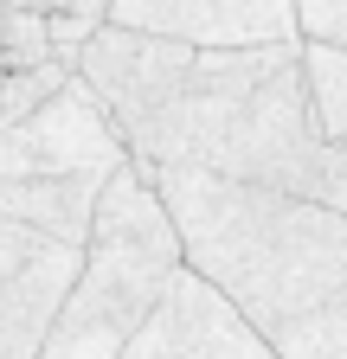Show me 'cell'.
I'll return each instance as SVG.
<instances>
[{
	"mask_svg": "<svg viewBox=\"0 0 347 359\" xmlns=\"http://www.w3.org/2000/svg\"><path fill=\"white\" fill-rule=\"evenodd\" d=\"M77 71L110 103L136 161L322 193L328 142L309 109L302 39L199 45L181 32L97 20L77 45Z\"/></svg>",
	"mask_w": 347,
	"mask_h": 359,
	"instance_id": "cell-1",
	"label": "cell"
},
{
	"mask_svg": "<svg viewBox=\"0 0 347 359\" xmlns=\"http://www.w3.org/2000/svg\"><path fill=\"white\" fill-rule=\"evenodd\" d=\"M187 263L206 269L283 359H347V205L199 167H148Z\"/></svg>",
	"mask_w": 347,
	"mask_h": 359,
	"instance_id": "cell-2",
	"label": "cell"
},
{
	"mask_svg": "<svg viewBox=\"0 0 347 359\" xmlns=\"http://www.w3.org/2000/svg\"><path fill=\"white\" fill-rule=\"evenodd\" d=\"M181 269H187L181 224H174L161 187L142 173V161L129 154L103 180L84 269H77L39 359H122Z\"/></svg>",
	"mask_w": 347,
	"mask_h": 359,
	"instance_id": "cell-3",
	"label": "cell"
},
{
	"mask_svg": "<svg viewBox=\"0 0 347 359\" xmlns=\"http://www.w3.org/2000/svg\"><path fill=\"white\" fill-rule=\"evenodd\" d=\"M129 142L84 71H71L32 116L0 128V173H116Z\"/></svg>",
	"mask_w": 347,
	"mask_h": 359,
	"instance_id": "cell-4",
	"label": "cell"
},
{
	"mask_svg": "<svg viewBox=\"0 0 347 359\" xmlns=\"http://www.w3.org/2000/svg\"><path fill=\"white\" fill-rule=\"evenodd\" d=\"M122 359H283L264 327L206 276V269H181L142 321V334L129 340Z\"/></svg>",
	"mask_w": 347,
	"mask_h": 359,
	"instance_id": "cell-5",
	"label": "cell"
},
{
	"mask_svg": "<svg viewBox=\"0 0 347 359\" xmlns=\"http://www.w3.org/2000/svg\"><path fill=\"white\" fill-rule=\"evenodd\" d=\"M84 269V244L0 218V359H39Z\"/></svg>",
	"mask_w": 347,
	"mask_h": 359,
	"instance_id": "cell-6",
	"label": "cell"
},
{
	"mask_svg": "<svg viewBox=\"0 0 347 359\" xmlns=\"http://www.w3.org/2000/svg\"><path fill=\"white\" fill-rule=\"evenodd\" d=\"M103 20L181 32L199 45H264V39H302L296 0H110Z\"/></svg>",
	"mask_w": 347,
	"mask_h": 359,
	"instance_id": "cell-7",
	"label": "cell"
},
{
	"mask_svg": "<svg viewBox=\"0 0 347 359\" xmlns=\"http://www.w3.org/2000/svg\"><path fill=\"white\" fill-rule=\"evenodd\" d=\"M103 180L110 173H0V218L58 231L71 244H91Z\"/></svg>",
	"mask_w": 347,
	"mask_h": 359,
	"instance_id": "cell-8",
	"label": "cell"
},
{
	"mask_svg": "<svg viewBox=\"0 0 347 359\" xmlns=\"http://www.w3.org/2000/svg\"><path fill=\"white\" fill-rule=\"evenodd\" d=\"M302 77H309V109L322 142H347V45L302 39Z\"/></svg>",
	"mask_w": 347,
	"mask_h": 359,
	"instance_id": "cell-9",
	"label": "cell"
},
{
	"mask_svg": "<svg viewBox=\"0 0 347 359\" xmlns=\"http://www.w3.org/2000/svg\"><path fill=\"white\" fill-rule=\"evenodd\" d=\"M71 71L77 65H65V58H46V65H7V58H0V128L20 122V116H32Z\"/></svg>",
	"mask_w": 347,
	"mask_h": 359,
	"instance_id": "cell-10",
	"label": "cell"
},
{
	"mask_svg": "<svg viewBox=\"0 0 347 359\" xmlns=\"http://www.w3.org/2000/svg\"><path fill=\"white\" fill-rule=\"evenodd\" d=\"M296 32L322 45H347V0H296Z\"/></svg>",
	"mask_w": 347,
	"mask_h": 359,
	"instance_id": "cell-11",
	"label": "cell"
},
{
	"mask_svg": "<svg viewBox=\"0 0 347 359\" xmlns=\"http://www.w3.org/2000/svg\"><path fill=\"white\" fill-rule=\"evenodd\" d=\"M328 205H347V142H328V161H322V193Z\"/></svg>",
	"mask_w": 347,
	"mask_h": 359,
	"instance_id": "cell-12",
	"label": "cell"
},
{
	"mask_svg": "<svg viewBox=\"0 0 347 359\" xmlns=\"http://www.w3.org/2000/svg\"><path fill=\"white\" fill-rule=\"evenodd\" d=\"M13 7H84V13H103L110 0H13Z\"/></svg>",
	"mask_w": 347,
	"mask_h": 359,
	"instance_id": "cell-13",
	"label": "cell"
},
{
	"mask_svg": "<svg viewBox=\"0 0 347 359\" xmlns=\"http://www.w3.org/2000/svg\"><path fill=\"white\" fill-rule=\"evenodd\" d=\"M0 32H7V0H0Z\"/></svg>",
	"mask_w": 347,
	"mask_h": 359,
	"instance_id": "cell-14",
	"label": "cell"
}]
</instances>
